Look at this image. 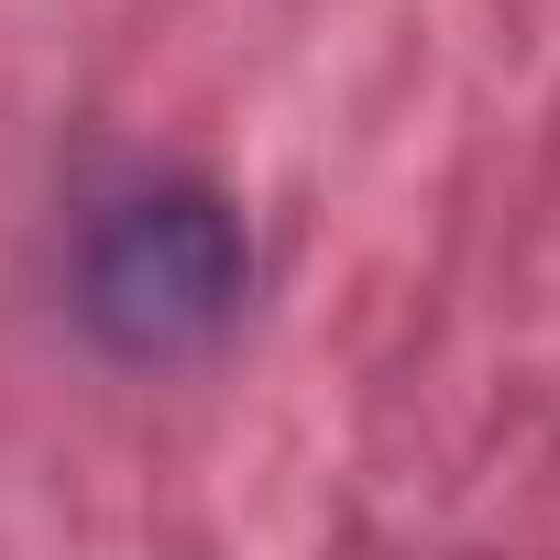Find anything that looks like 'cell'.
<instances>
[{
	"instance_id": "1",
	"label": "cell",
	"mask_w": 560,
	"mask_h": 560,
	"mask_svg": "<svg viewBox=\"0 0 560 560\" xmlns=\"http://www.w3.org/2000/svg\"><path fill=\"white\" fill-rule=\"evenodd\" d=\"M253 298V242L220 187H132L78 242V330L110 363H198Z\"/></svg>"
}]
</instances>
